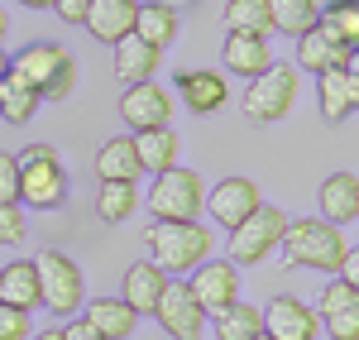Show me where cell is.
<instances>
[{
  "label": "cell",
  "mask_w": 359,
  "mask_h": 340,
  "mask_svg": "<svg viewBox=\"0 0 359 340\" xmlns=\"http://www.w3.org/2000/svg\"><path fill=\"white\" fill-rule=\"evenodd\" d=\"M278 250L287 259V268H321V273H340V264L350 254L340 226L321 221V216H297V221H287Z\"/></svg>",
  "instance_id": "cell-1"
},
{
  "label": "cell",
  "mask_w": 359,
  "mask_h": 340,
  "mask_svg": "<svg viewBox=\"0 0 359 340\" xmlns=\"http://www.w3.org/2000/svg\"><path fill=\"white\" fill-rule=\"evenodd\" d=\"M10 72H20L39 91V101H67L72 86H77V62H72V53L62 43H29V48H20L10 57Z\"/></svg>",
  "instance_id": "cell-2"
},
{
  "label": "cell",
  "mask_w": 359,
  "mask_h": 340,
  "mask_svg": "<svg viewBox=\"0 0 359 340\" xmlns=\"http://www.w3.org/2000/svg\"><path fill=\"white\" fill-rule=\"evenodd\" d=\"M149 259L168 278H182L201 259H211V230L201 221H158L149 230Z\"/></svg>",
  "instance_id": "cell-3"
},
{
  "label": "cell",
  "mask_w": 359,
  "mask_h": 340,
  "mask_svg": "<svg viewBox=\"0 0 359 340\" xmlns=\"http://www.w3.org/2000/svg\"><path fill=\"white\" fill-rule=\"evenodd\" d=\"M20 163V201H29L34 211H53L67 197V172H62V158H57L53 144H29L15 154Z\"/></svg>",
  "instance_id": "cell-4"
},
{
  "label": "cell",
  "mask_w": 359,
  "mask_h": 340,
  "mask_svg": "<svg viewBox=\"0 0 359 340\" xmlns=\"http://www.w3.org/2000/svg\"><path fill=\"white\" fill-rule=\"evenodd\" d=\"M34 273H39V307H48L53 316H77L86 302L82 292V268L62 250H39L34 254Z\"/></svg>",
  "instance_id": "cell-5"
},
{
  "label": "cell",
  "mask_w": 359,
  "mask_h": 340,
  "mask_svg": "<svg viewBox=\"0 0 359 340\" xmlns=\"http://www.w3.org/2000/svg\"><path fill=\"white\" fill-rule=\"evenodd\" d=\"M201 201H206V182L196 168H163L154 172V187H149V211L154 221H196L201 216Z\"/></svg>",
  "instance_id": "cell-6"
},
{
  "label": "cell",
  "mask_w": 359,
  "mask_h": 340,
  "mask_svg": "<svg viewBox=\"0 0 359 340\" xmlns=\"http://www.w3.org/2000/svg\"><path fill=\"white\" fill-rule=\"evenodd\" d=\"M283 230H287V216H283L278 206H269V201H259L245 221L230 230V264H235V268H245V264H264V259L278 250Z\"/></svg>",
  "instance_id": "cell-7"
},
{
  "label": "cell",
  "mask_w": 359,
  "mask_h": 340,
  "mask_svg": "<svg viewBox=\"0 0 359 340\" xmlns=\"http://www.w3.org/2000/svg\"><path fill=\"white\" fill-rule=\"evenodd\" d=\"M297 101V67L287 62H269L259 77H249V91H245V115L269 125V120H283Z\"/></svg>",
  "instance_id": "cell-8"
},
{
  "label": "cell",
  "mask_w": 359,
  "mask_h": 340,
  "mask_svg": "<svg viewBox=\"0 0 359 340\" xmlns=\"http://www.w3.org/2000/svg\"><path fill=\"white\" fill-rule=\"evenodd\" d=\"M187 292L196 297V307L206 316H216L221 307H230L240 297V268L230 259H201L187 278Z\"/></svg>",
  "instance_id": "cell-9"
},
{
  "label": "cell",
  "mask_w": 359,
  "mask_h": 340,
  "mask_svg": "<svg viewBox=\"0 0 359 340\" xmlns=\"http://www.w3.org/2000/svg\"><path fill=\"white\" fill-rule=\"evenodd\" d=\"M154 316H158V326H163L172 340H201L206 336V312L196 307V297L187 292V278H168Z\"/></svg>",
  "instance_id": "cell-10"
},
{
  "label": "cell",
  "mask_w": 359,
  "mask_h": 340,
  "mask_svg": "<svg viewBox=\"0 0 359 340\" xmlns=\"http://www.w3.org/2000/svg\"><path fill=\"white\" fill-rule=\"evenodd\" d=\"M264 336L269 340H316L321 336V316H316V307H306L302 297L278 292L264 307Z\"/></svg>",
  "instance_id": "cell-11"
},
{
  "label": "cell",
  "mask_w": 359,
  "mask_h": 340,
  "mask_svg": "<svg viewBox=\"0 0 359 340\" xmlns=\"http://www.w3.org/2000/svg\"><path fill=\"white\" fill-rule=\"evenodd\" d=\"M120 120L130 130H163L172 120V96H168L158 82H130L125 96H120Z\"/></svg>",
  "instance_id": "cell-12"
},
{
  "label": "cell",
  "mask_w": 359,
  "mask_h": 340,
  "mask_svg": "<svg viewBox=\"0 0 359 340\" xmlns=\"http://www.w3.org/2000/svg\"><path fill=\"white\" fill-rule=\"evenodd\" d=\"M259 187L249 182V177H221L216 187H206V201H201V211H211V221L225 230H235L240 221H245L249 211L259 206Z\"/></svg>",
  "instance_id": "cell-13"
},
{
  "label": "cell",
  "mask_w": 359,
  "mask_h": 340,
  "mask_svg": "<svg viewBox=\"0 0 359 340\" xmlns=\"http://www.w3.org/2000/svg\"><path fill=\"white\" fill-rule=\"evenodd\" d=\"M316 106H321V115H326L331 125H340V120L355 115V106H359L355 62H350V67H326V72H316Z\"/></svg>",
  "instance_id": "cell-14"
},
{
  "label": "cell",
  "mask_w": 359,
  "mask_h": 340,
  "mask_svg": "<svg viewBox=\"0 0 359 340\" xmlns=\"http://www.w3.org/2000/svg\"><path fill=\"white\" fill-rule=\"evenodd\" d=\"M177 96H182V106L192 115H216L230 101V86H225V72L196 67V72H182L177 77Z\"/></svg>",
  "instance_id": "cell-15"
},
{
  "label": "cell",
  "mask_w": 359,
  "mask_h": 340,
  "mask_svg": "<svg viewBox=\"0 0 359 340\" xmlns=\"http://www.w3.org/2000/svg\"><path fill=\"white\" fill-rule=\"evenodd\" d=\"M163 287H168V273L154 264V259H139V264H130L125 268V307L135 316H149L154 307H158V297H163Z\"/></svg>",
  "instance_id": "cell-16"
},
{
  "label": "cell",
  "mask_w": 359,
  "mask_h": 340,
  "mask_svg": "<svg viewBox=\"0 0 359 340\" xmlns=\"http://www.w3.org/2000/svg\"><path fill=\"white\" fill-rule=\"evenodd\" d=\"M158 62H163V48L144 43L139 34H125V39H115V77H120L125 86H130V82H154Z\"/></svg>",
  "instance_id": "cell-17"
},
{
  "label": "cell",
  "mask_w": 359,
  "mask_h": 340,
  "mask_svg": "<svg viewBox=\"0 0 359 340\" xmlns=\"http://www.w3.org/2000/svg\"><path fill=\"white\" fill-rule=\"evenodd\" d=\"M355 62V48H345V43H335L326 29H306L302 39H297V67L302 72H326V67H350Z\"/></svg>",
  "instance_id": "cell-18"
},
{
  "label": "cell",
  "mask_w": 359,
  "mask_h": 340,
  "mask_svg": "<svg viewBox=\"0 0 359 340\" xmlns=\"http://www.w3.org/2000/svg\"><path fill=\"white\" fill-rule=\"evenodd\" d=\"M135 10H139V0H91V10H86L82 25L91 29V39L115 43V39L135 34Z\"/></svg>",
  "instance_id": "cell-19"
},
{
  "label": "cell",
  "mask_w": 359,
  "mask_h": 340,
  "mask_svg": "<svg viewBox=\"0 0 359 340\" xmlns=\"http://www.w3.org/2000/svg\"><path fill=\"white\" fill-rule=\"evenodd\" d=\"M321 221H331V226H350L359 216V177L355 172H331L326 182H321Z\"/></svg>",
  "instance_id": "cell-20"
},
{
  "label": "cell",
  "mask_w": 359,
  "mask_h": 340,
  "mask_svg": "<svg viewBox=\"0 0 359 340\" xmlns=\"http://www.w3.org/2000/svg\"><path fill=\"white\" fill-rule=\"evenodd\" d=\"M96 177H101V182H139V177H144L130 135H115V140H106L96 149Z\"/></svg>",
  "instance_id": "cell-21"
},
{
  "label": "cell",
  "mask_w": 359,
  "mask_h": 340,
  "mask_svg": "<svg viewBox=\"0 0 359 340\" xmlns=\"http://www.w3.org/2000/svg\"><path fill=\"white\" fill-rule=\"evenodd\" d=\"M82 321H91V331H101L106 340H130L139 326V316L125 307V297H96L82 302Z\"/></svg>",
  "instance_id": "cell-22"
},
{
  "label": "cell",
  "mask_w": 359,
  "mask_h": 340,
  "mask_svg": "<svg viewBox=\"0 0 359 340\" xmlns=\"http://www.w3.org/2000/svg\"><path fill=\"white\" fill-rule=\"evenodd\" d=\"M221 53H225V72H235V77H259L273 62L269 39H259V34H230Z\"/></svg>",
  "instance_id": "cell-23"
},
{
  "label": "cell",
  "mask_w": 359,
  "mask_h": 340,
  "mask_svg": "<svg viewBox=\"0 0 359 340\" xmlns=\"http://www.w3.org/2000/svg\"><path fill=\"white\" fill-rule=\"evenodd\" d=\"M0 302L15 307V312L39 307V273H34V259H15V264L0 268Z\"/></svg>",
  "instance_id": "cell-24"
},
{
  "label": "cell",
  "mask_w": 359,
  "mask_h": 340,
  "mask_svg": "<svg viewBox=\"0 0 359 340\" xmlns=\"http://www.w3.org/2000/svg\"><path fill=\"white\" fill-rule=\"evenodd\" d=\"M135 34L154 48H168L177 39V5H163V0H139L135 10Z\"/></svg>",
  "instance_id": "cell-25"
},
{
  "label": "cell",
  "mask_w": 359,
  "mask_h": 340,
  "mask_svg": "<svg viewBox=\"0 0 359 340\" xmlns=\"http://www.w3.org/2000/svg\"><path fill=\"white\" fill-rule=\"evenodd\" d=\"M130 140H135V154H139V168L144 172H163V168L177 163V135H172V125H163V130H139Z\"/></svg>",
  "instance_id": "cell-26"
},
{
  "label": "cell",
  "mask_w": 359,
  "mask_h": 340,
  "mask_svg": "<svg viewBox=\"0 0 359 340\" xmlns=\"http://www.w3.org/2000/svg\"><path fill=\"white\" fill-rule=\"evenodd\" d=\"M39 106H43V101H39V91H34L20 72H5V77H0V120L25 125V120H34Z\"/></svg>",
  "instance_id": "cell-27"
},
{
  "label": "cell",
  "mask_w": 359,
  "mask_h": 340,
  "mask_svg": "<svg viewBox=\"0 0 359 340\" xmlns=\"http://www.w3.org/2000/svg\"><path fill=\"white\" fill-rule=\"evenodd\" d=\"M316 15H321L316 0H269V25L287 39H302L306 29H316Z\"/></svg>",
  "instance_id": "cell-28"
},
{
  "label": "cell",
  "mask_w": 359,
  "mask_h": 340,
  "mask_svg": "<svg viewBox=\"0 0 359 340\" xmlns=\"http://www.w3.org/2000/svg\"><path fill=\"white\" fill-rule=\"evenodd\" d=\"M259 331H264V312L240 302V297L216 312V340H254Z\"/></svg>",
  "instance_id": "cell-29"
},
{
  "label": "cell",
  "mask_w": 359,
  "mask_h": 340,
  "mask_svg": "<svg viewBox=\"0 0 359 340\" xmlns=\"http://www.w3.org/2000/svg\"><path fill=\"white\" fill-rule=\"evenodd\" d=\"M225 34H259L269 39V0H225Z\"/></svg>",
  "instance_id": "cell-30"
},
{
  "label": "cell",
  "mask_w": 359,
  "mask_h": 340,
  "mask_svg": "<svg viewBox=\"0 0 359 340\" xmlns=\"http://www.w3.org/2000/svg\"><path fill=\"white\" fill-rule=\"evenodd\" d=\"M139 206V192L135 182H101V192H96V216L106 221V226H120V221H130Z\"/></svg>",
  "instance_id": "cell-31"
},
{
  "label": "cell",
  "mask_w": 359,
  "mask_h": 340,
  "mask_svg": "<svg viewBox=\"0 0 359 340\" xmlns=\"http://www.w3.org/2000/svg\"><path fill=\"white\" fill-rule=\"evenodd\" d=\"M316 29H326L335 43L355 48L359 43V5L355 0H335V5H326V10L316 15Z\"/></svg>",
  "instance_id": "cell-32"
},
{
  "label": "cell",
  "mask_w": 359,
  "mask_h": 340,
  "mask_svg": "<svg viewBox=\"0 0 359 340\" xmlns=\"http://www.w3.org/2000/svg\"><path fill=\"white\" fill-rule=\"evenodd\" d=\"M345 307H359V287L345 283V278H331V283H326V292H321L316 316H335V312H345Z\"/></svg>",
  "instance_id": "cell-33"
},
{
  "label": "cell",
  "mask_w": 359,
  "mask_h": 340,
  "mask_svg": "<svg viewBox=\"0 0 359 340\" xmlns=\"http://www.w3.org/2000/svg\"><path fill=\"white\" fill-rule=\"evenodd\" d=\"M25 240V211L20 201H0V245H20Z\"/></svg>",
  "instance_id": "cell-34"
},
{
  "label": "cell",
  "mask_w": 359,
  "mask_h": 340,
  "mask_svg": "<svg viewBox=\"0 0 359 340\" xmlns=\"http://www.w3.org/2000/svg\"><path fill=\"white\" fill-rule=\"evenodd\" d=\"M321 326H326L331 340H359V307H345V312H335V316H321Z\"/></svg>",
  "instance_id": "cell-35"
},
{
  "label": "cell",
  "mask_w": 359,
  "mask_h": 340,
  "mask_svg": "<svg viewBox=\"0 0 359 340\" xmlns=\"http://www.w3.org/2000/svg\"><path fill=\"white\" fill-rule=\"evenodd\" d=\"M0 340H29V312H15L0 302Z\"/></svg>",
  "instance_id": "cell-36"
},
{
  "label": "cell",
  "mask_w": 359,
  "mask_h": 340,
  "mask_svg": "<svg viewBox=\"0 0 359 340\" xmlns=\"http://www.w3.org/2000/svg\"><path fill=\"white\" fill-rule=\"evenodd\" d=\"M0 201H20V163H15V154H0Z\"/></svg>",
  "instance_id": "cell-37"
},
{
  "label": "cell",
  "mask_w": 359,
  "mask_h": 340,
  "mask_svg": "<svg viewBox=\"0 0 359 340\" xmlns=\"http://www.w3.org/2000/svg\"><path fill=\"white\" fill-rule=\"evenodd\" d=\"M48 10H53L62 25H82V20H86V10H91V0H53Z\"/></svg>",
  "instance_id": "cell-38"
},
{
  "label": "cell",
  "mask_w": 359,
  "mask_h": 340,
  "mask_svg": "<svg viewBox=\"0 0 359 340\" xmlns=\"http://www.w3.org/2000/svg\"><path fill=\"white\" fill-rule=\"evenodd\" d=\"M62 340H106V336H101V331H91V321H82V316H67Z\"/></svg>",
  "instance_id": "cell-39"
},
{
  "label": "cell",
  "mask_w": 359,
  "mask_h": 340,
  "mask_svg": "<svg viewBox=\"0 0 359 340\" xmlns=\"http://www.w3.org/2000/svg\"><path fill=\"white\" fill-rule=\"evenodd\" d=\"M20 5H29V10H48L53 0H20Z\"/></svg>",
  "instance_id": "cell-40"
},
{
  "label": "cell",
  "mask_w": 359,
  "mask_h": 340,
  "mask_svg": "<svg viewBox=\"0 0 359 340\" xmlns=\"http://www.w3.org/2000/svg\"><path fill=\"white\" fill-rule=\"evenodd\" d=\"M34 340H62V331H39Z\"/></svg>",
  "instance_id": "cell-41"
},
{
  "label": "cell",
  "mask_w": 359,
  "mask_h": 340,
  "mask_svg": "<svg viewBox=\"0 0 359 340\" xmlns=\"http://www.w3.org/2000/svg\"><path fill=\"white\" fill-rule=\"evenodd\" d=\"M5 34H10V20H5V10H0V39H5Z\"/></svg>",
  "instance_id": "cell-42"
},
{
  "label": "cell",
  "mask_w": 359,
  "mask_h": 340,
  "mask_svg": "<svg viewBox=\"0 0 359 340\" xmlns=\"http://www.w3.org/2000/svg\"><path fill=\"white\" fill-rule=\"evenodd\" d=\"M5 72H10V57H5V53H0V77H5Z\"/></svg>",
  "instance_id": "cell-43"
},
{
  "label": "cell",
  "mask_w": 359,
  "mask_h": 340,
  "mask_svg": "<svg viewBox=\"0 0 359 340\" xmlns=\"http://www.w3.org/2000/svg\"><path fill=\"white\" fill-rule=\"evenodd\" d=\"M163 5H192V0H163Z\"/></svg>",
  "instance_id": "cell-44"
},
{
  "label": "cell",
  "mask_w": 359,
  "mask_h": 340,
  "mask_svg": "<svg viewBox=\"0 0 359 340\" xmlns=\"http://www.w3.org/2000/svg\"><path fill=\"white\" fill-rule=\"evenodd\" d=\"M254 340H269V336H264V331H259V336H254Z\"/></svg>",
  "instance_id": "cell-45"
}]
</instances>
